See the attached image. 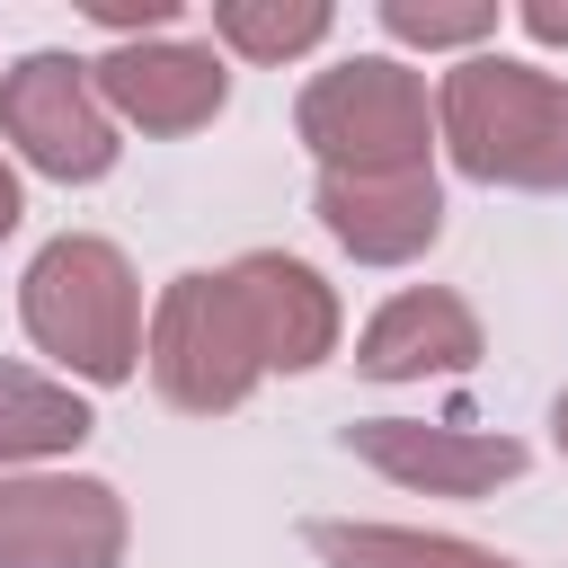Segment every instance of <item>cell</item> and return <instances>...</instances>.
<instances>
[{
    "label": "cell",
    "instance_id": "obj_7",
    "mask_svg": "<svg viewBox=\"0 0 568 568\" xmlns=\"http://www.w3.org/2000/svg\"><path fill=\"white\" fill-rule=\"evenodd\" d=\"M89 80H98L106 115H124L142 133H195L231 98V71L204 44H115L106 62H89Z\"/></svg>",
    "mask_w": 568,
    "mask_h": 568
},
{
    "label": "cell",
    "instance_id": "obj_4",
    "mask_svg": "<svg viewBox=\"0 0 568 568\" xmlns=\"http://www.w3.org/2000/svg\"><path fill=\"white\" fill-rule=\"evenodd\" d=\"M257 373H266V355L248 337V311H240L231 275H178L151 311V382L178 408L213 417V408H240L257 390Z\"/></svg>",
    "mask_w": 568,
    "mask_h": 568
},
{
    "label": "cell",
    "instance_id": "obj_11",
    "mask_svg": "<svg viewBox=\"0 0 568 568\" xmlns=\"http://www.w3.org/2000/svg\"><path fill=\"white\" fill-rule=\"evenodd\" d=\"M355 364L373 373V382H426V373H470L479 364V320L453 302V293H399L373 328H364V346H355Z\"/></svg>",
    "mask_w": 568,
    "mask_h": 568
},
{
    "label": "cell",
    "instance_id": "obj_2",
    "mask_svg": "<svg viewBox=\"0 0 568 568\" xmlns=\"http://www.w3.org/2000/svg\"><path fill=\"white\" fill-rule=\"evenodd\" d=\"M27 337L44 355H62L80 382H124L133 355H142V293H133V266L106 248V240H44L36 266H27Z\"/></svg>",
    "mask_w": 568,
    "mask_h": 568
},
{
    "label": "cell",
    "instance_id": "obj_1",
    "mask_svg": "<svg viewBox=\"0 0 568 568\" xmlns=\"http://www.w3.org/2000/svg\"><path fill=\"white\" fill-rule=\"evenodd\" d=\"M435 124L453 160L488 186H568V80L532 62H506V53L453 62Z\"/></svg>",
    "mask_w": 568,
    "mask_h": 568
},
{
    "label": "cell",
    "instance_id": "obj_16",
    "mask_svg": "<svg viewBox=\"0 0 568 568\" xmlns=\"http://www.w3.org/2000/svg\"><path fill=\"white\" fill-rule=\"evenodd\" d=\"M89 18H98V27H169L178 9H169V0H142V9H124V0H98Z\"/></svg>",
    "mask_w": 568,
    "mask_h": 568
},
{
    "label": "cell",
    "instance_id": "obj_19",
    "mask_svg": "<svg viewBox=\"0 0 568 568\" xmlns=\"http://www.w3.org/2000/svg\"><path fill=\"white\" fill-rule=\"evenodd\" d=\"M550 426H559V453H568V390H559V408H550Z\"/></svg>",
    "mask_w": 568,
    "mask_h": 568
},
{
    "label": "cell",
    "instance_id": "obj_5",
    "mask_svg": "<svg viewBox=\"0 0 568 568\" xmlns=\"http://www.w3.org/2000/svg\"><path fill=\"white\" fill-rule=\"evenodd\" d=\"M0 133L44 169V178H106L115 169V115L89 80V62L71 53H27L0 80Z\"/></svg>",
    "mask_w": 568,
    "mask_h": 568
},
{
    "label": "cell",
    "instance_id": "obj_9",
    "mask_svg": "<svg viewBox=\"0 0 568 568\" xmlns=\"http://www.w3.org/2000/svg\"><path fill=\"white\" fill-rule=\"evenodd\" d=\"M320 222L337 248L399 266L444 231V195H435V169H399V178H328L320 169Z\"/></svg>",
    "mask_w": 568,
    "mask_h": 568
},
{
    "label": "cell",
    "instance_id": "obj_6",
    "mask_svg": "<svg viewBox=\"0 0 568 568\" xmlns=\"http://www.w3.org/2000/svg\"><path fill=\"white\" fill-rule=\"evenodd\" d=\"M124 506L106 479H9L0 488V568H115Z\"/></svg>",
    "mask_w": 568,
    "mask_h": 568
},
{
    "label": "cell",
    "instance_id": "obj_8",
    "mask_svg": "<svg viewBox=\"0 0 568 568\" xmlns=\"http://www.w3.org/2000/svg\"><path fill=\"white\" fill-rule=\"evenodd\" d=\"M346 453H364L373 470H390L399 488H426V497H479L524 470L515 435H462V426H417V417H355Z\"/></svg>",
    "mask_w": 568,
    "mask_h": 568
},
{
    "label": "cell",
    "instance_id": "obj_18",
    "mask_svg": "<svg viewBox=\"0 0 568 568\" xmlns=\"http://www.w3.org/2000/svg\"><path fill=\"white\" fill-rule=\"evenodd\" d=\"M18 231V178H9V160H0V240Z\"/></svg>",
    "mask_w": 568,
    "mask_h": 568
},
{
    "label": "cell",
    "instance_id": "obj_10",
    "mask_svg": "<svg viewBox=\"0 0 568 568\" xmlns=\"http://www.w3.org/2000/svg\"><path fill=\"white\" fill-rule=\"evenodd\" d=\"M222 275H231V293H240V311H248V337H257L266 373H302V364H320V355L337 346V302H328V284H320L302 257L257 248V257H240V266H222Z\"/></svg>",
    "mask_w": 568,
    "mask_h": 568
},
{
    "label": "cell",
    "instance_id": "obj_13",
    "mask_svg": "<svg viewBox=\"0 0 568 568\" xmlns=\"http://www.w3.org/2000/svg\"><path fill=\"white\" fill-rule=\"evenodd\" d=\"M311 550L328 568H515L453 532H399V524H311Z\"/></svg>",
    "mask_w": 568,
    "mask_h": 568
},
{
    "label": "cell",
    "instance_id": "obj_17",
    "mask_svg": "<svg viewBox=\"0 0 568 568\" xmlns=\"http://www.w3.org/2000/svg\"><path fill=\"white\" fill-rule=\"evenodd\" d=\"M524 27H532L541 44H568V9H559V0H532V9H524Z\"/></svg>",
    "mask_w": 568,
    "mask_h": 568
},
{
    "label": "cell",
    "instance_id": "obj_15",
    "mask_svg": "<svg viewBox=\"0 0 568 568\" xmlns=\"http://www.w3.org/2000/svg\"><path fill=\"white\" fill-rule=\"evenodd\" d=\"M382 27H390L399 44H479V36H497V9H426V0H390Z\"/></svg>",
    "mask_w": 568,
    "mask_h": 568
},
{
    "label": "cell",
    "instance_id": "obj_12",
    "mask_svg": "<svg viewBox=\"0 0 568 568\" xmlns=\"http://www.w3.org/2000/svg\"><path fill=\"white\" fill-rule=\"evenodd\" d=\"M89 426H98V417H89L62 382H44V373H27V364H0V470H9V462H44V453H71Z\"/></svg>",
    "mask_w": 568,
    "mask_h": 568
},
{
    "label": "cell",
    "instance_id": "obj_3",
    "mask_svg": "<svg viewBox=\"0 0 568 568\" xmlns=\"http://www.w3.org/2000/svg\"><path fill=\"white\" fill-rule=\"evenodd\" d=\"M302 142L328 178H399L426 169V80L408 62L355 53L302 89Z\"/></svg>",
    "mask_w": 568,
    "mask_h": 568
},
{
    "label": "cell",
    "instance_id": "obj_14",
    "mask_svg": "<svg viewBox=\"0 0 568 568\" xmlns=\"http://www.w3.org/2000/svg\"><path fill=\"white\" fill-rule=\"evenodd\" d=\"M213 36L231 53H248V62H284V53H311L328 36V9L320 0H222Z\"/></svg>",
    "mask_w": 568,
    "mask_h": 568
}]
</instances>
